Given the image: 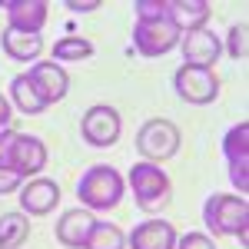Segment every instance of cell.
Here are the masks:
<instances>
[{
  "label": "cell",
  "instance_id": "2",
  "mask_svg": "<svg viewBox=\"0 0 249 249\" xmlns=\"http://www.w3.org/2000/svg\"><path fill=\"white\" fill-rule=\"evenodd\" d=\"M0 166L20 173V176H34V173H40L47 166V146L37 136L10 130V133L0 136Z\"/></svg>",
  "mask_w": 249,
  "mask_h": 249
},
{
  "label": "cell",
  "instance_id": "6",
  "mask_svg": "<svg viewBox=\"0 0 249 249\" xmlns=\"http://www.w3.org/2000/svg\"><path fill=\"white\" fill-rule=\"evenodd\" d=\"M176 43H179V30L173 27L170 20H146V23L136 20L133 47L143 57H163V53H170Z\"/></svg>",
  "mask_w": 249,
  "mask_h": 249
},
{
  "label": "cell",
  "instance_id": "27",
  "mask_svg": "<svg viewBox=\"0 0 249 249\" xmlns=\"http://www.w3.org/2000/svg\"><path fill=\"white\" fill-rule=\"evenodd\" d=\"M67 7L77 10V14H87V10H96V7H100V0H83V3H80V0H67Z\"/></svg>",
  "mask_w": 249,
  "mask_h": 249
},
{
  "label": "cell",
  "instance_id": "3",
  "mask_svg": "<svg viewBox=\"0 0 249 249\" xmlns=\"http://www.w3.org/2000/svg\"><path fill=\"white\" fill-rule=\"evenodd\" d=\"M80 203H87L90 210H113L123 199V176L113 166H90L77 183Z\"/></svg>",
  "mask_w": 249,
  "mask_h": 249
},
{
  "label": "cell",
  "instance_id": "16",
  "mask_svg": "<svg viewBox=\"0 0 249 249\" xmlns=\"http://www.w3.org/2000/svg\"><path fill=\"white\" fill-rule=\"evenodd\" d=\"M93 216L83 210H70L60 216L57 223V239L63 243V246H73V249H83V243H87V236H90V230H93Z\"/></svg>",
  "mask_w": 249,
  "mask_h": 249
},
{
  "label": "cell",
  "instance_id": "4",
  "mask_svg": "<svg viewBox=\"0 0 249 249\" xmlns=\"http://www.w3.org/2000/svg\"><path fill=\"white\" fill-rule=\"evenodd\" d=\"M130 186H133L136 206L146 213L163 210L170 203V176L160 170V163H133Z\"/></svg>",
  "mask_w": 249,
  "mask_h": 249
},
{
  "label": "cell",
  "instance_id": "8",
  "mask_svg": "<svg viewBox=\"0 0 249 249\" xmlns=\"http://www.w3.org/2000/svg\"><path fill=\"white\" fill-rule=\"evenodd\" d=\"M223 153L230 160V179L239 186V196L249 190V123H236L226 140H223Z\"/></svg>",
  "mask_w": 249,
  "mask_h": 249
},
{
  "label": "cell",
  "instance_id": "25",
  "mask_svg": "<svg viewBox=\"0 0 249 249\" xmlns=\"http://www.w3.org/2000/svg\"><path fill=\"white\" fill-rule=\"evenodd\" d=\"M20 183H23V176H20V173L3 170V166H0V193H14V190H20Z\"/></svg>",
  "mask_w": 249,
  "mask_h": 249
},
{
  "label": "cell",
  "instance_id": "22",
  "mask_svg": "<svg viewBox=\"0 0 249 249\" xmlns=\"http://www.w3.org/2000/svg\"><path fill=\"white\" fill-rule=\"evenodd\" d=\"M136 20L146 23V20H166V0H136Z\"/></svg>",
  "mask_w": 249,
  "mask_h": 249
},
{
  "label": "cell",
  "instance_id": "15",
  "mask_svg": "<svg viewBox=\"0 0 249 249\" xmlns=\"http://www.w3.org/2000/svg\"><path fill=\"white\" fill-rule=\"evenodd\" d=\"M130 249H176V230L163 219H146L130 232Z\"/></svg>",
  "mask_w": 249,
  "mask_h": 249
},
{
  "label": "cell",
  "instance_id": "24",
  "mask_svg": "<svg viewBox=\"0 0 249 249\" xmlns=\"http://www.w3.org/2000/svg\"><path fill=\"white\" fill-rule=\"evenodd\" d=\"M176 249H216V243L203 232H186L183 239H176Z\"/></svg>",
  "mask_w": 249,
  "mask_h": 249
},
{
  "label": "cell",
  "instance_id": "1",
  "mask_svg": "<svg viewBox=\"0 0 249 249\" xmlns=\"http://www.w3.org/2000/svg\"><path fill=\"white\" fill-rule=\"evenodd\" d=\"M203 219L216 236H239L243 243H249V203L246 196H226L216 193L206 199L203 206Z\"/></svg>",
  "mask_w": 249,
  "mask_h": 249
},
{
  "label": "cell",
  "instance_id": "19",
  "mask_svg": "<svg viewBox=\"0 0 249 249\" xmlns=\"http://www.w3.org/2000/svg\"><path fill=\"white\" fill-rule=\"evenodd\" d=\"M10 96H14V103H17L23 113H43V110H47V103L40 100L37 87L30 83L27 73H23V77H14V83H10Z\"/></svg>",
  "mask_w": 249,
  "mask_h": 249
},
{
  "label": "cell",
  "instance_id": "17",
  "mask_svg": "<svg viewBox=\"0 0 249 249\" xmlns=\"http://www.w3.org/2000/svg\"><path fill=\"white\" fill-rule=\"evenodd\" d=\"M0 43H3V53L10 60H37L40 50H43V40H40V34H20V30H3L0 34Z\"/></svg>",
  "mask_w": 249,
  "mask_h": 249
},
{
  "label": "cell",
  "instance_id": "21",
  "mask_svg": "<svg viewBox=\"0 0 249 249\" xmlns=\"http://www.w3.org/2000/svg\"><path fill=\"white\" fill-rule=\"evenodd\" d=\"M123 232L116 230L113 223H93V230L87 236L83 249H123Z\"/></svg>",
  "mask_w": 249,
  "mask_h": 249
},
{
  "label": "cell",
  "instance_id": "26",
  "mask_svg": "<svg viewBox=\"0 0 249 249\" xmlns=\"http://www.w3.org/2000/svg\"><path fill=\"white\" fill-rule=\"evenodd\" d=\"M10 120H14V116H10V103L0 96V136L10 133Z\"/></svg>",
  "mask_w": 249,
  "mask_h": 249
},
{
  "label": "cell",
  "instance_id": "5",
  "mask_svg": "<svg viewBox=\"0 0 249 249\" xmlns=\"http://www.w3.org/2000/svg\"><path fill=\"white\" fill-rule=\"evenodd\" d=\"M136 150L146 156V163H160L170 160L179 150V130L170 120H150L143 123V130L136 133Z\"/></svg>",
  "mask_w": 249,
  "mask_h": 249
},
{
  "label": "cell",
  "instance_id": "14",
  "mask_svg": "<svg viewBox=\"0 0 249 249\" xmlns=\"http://www.w3.org/2000/svg\"><path fill=\"white\" fill-rule=\"evenodd\" d=\"M60 203V186L53 179H34L20 190V206L30 216H47Z\"/></svg>",
  "mask_w": 249,
  "mask_h": 249
},
{
  "label": "cell",
  "instance_id": "18",
  "mask_svg": "<svg viewBox=\"0 0 249 249\" xmlns=\"http://www.w3.org/2000/svg\"><path fill=\"white\" fill-rule=\"evenodd\" d=\"M27 236H30L27 213H3L0 216V249H17L20 243H27Z\"/></svg>",
  "mask_w": 249,
  "mask_h": 249
},
{
  "label": "cell",
  "instance_id": "11",
  "mask_svg": "<svg viewBox=\"0 0 249 249\" xmlns=\"http://www.w3.org/2000/svg\"><path fill=\"white\" fill-rule=\"evenodd\" d=\"M0 7L10 17V30H20V34H40L50 10L47 0H0Z\"/></svg>",
  "mask_w": 249,
  "mask_h": 249
},
{
  "label": "cell",
  "instance_id": "10",
  "mask_svg": "<svg viewBox=\"0 0 249 249\" xmlns=\"http://www.w3.org/2000/svg\"><path fill=\"white\" fill-rule=\"evenodd\" d=\"M179 47H183V67H199V70H213V63L219 60V50H223L219 37L206 27L190 30L179 40Z\"/></svg>",
  "mask_w": 249,
  "mask_h": 249
},
{
  "label": "cell",
  "instance_id": "13",
  "mask_svg": "<svg viewBox=\"0 0 249 249\" xmlns=\"http://www.w3.org/2000/svg\"><path fill=\"white\" fill-rule=\"evenodd\" d=\"M166 20L179 34L199 30L210 20V3L206 0H166Z\"/></svg>",
  "mask_w": 249,
  "mask_h": 249
},
{
  "label": "cell",
  "instance_id": "7",
  "mask_svg": "<svg viewBox=\"0 0 249 249\" xmlns=\"http://www.w3.org/2000/svg\"><path fill=\"white\" fill-rule=\"evenodd\" d=\"M173 87H176V93L183 96L186 103H196V107L213 103L216 93H219L216 73L213 70H199V67H179L176 77H173Z\"/></svg>",
  "mask_w": 249,
  "mask_h": 249
},
{
  "label": "cell",
  "instance_id": "12",
  "mask_svg": "<svg viewBox=\"0 0 249 249\" xmlns=\"http://www.w3.org/2000/svg\"><path fill=\"white\" fill-rule=\"evenodd\" d=\"M27 77H30V83H34V87H37L40 100H43L47 107L67 96L70 80H67V70H63V67H57V63H34Z\"/></svg>",
  "mask_w": 249,
  "mask_h": 249
},
{
  "label": "cell",
  "instance_id": "20",
  "mask_svg": "<svg viewBox=\"0 0 249 249\" xmlns=\"http://www.w3.org/2000/svg\"><path fill=\"white\" fill-rule=\"evenodd\" d=\"M93 53V43L87 37H63L53 43V60L60 63H77V60H87Z\"/></svg>",
  "mask_w": 249,
  "mask_h": 249
},
{
  "label": "cell",
  "instance_id": "9",
  "mask_svg": "<svg viewBox=\"0 0 249 249\" xmlns=\"http://www.w3.org/2000/svg\"><path fill=\"white\" fill-rule=\"evenodd\" d=\"M80 130H83V140L90 146H113L120 140V113L113 107H103V103L90 107L83 123H80Z\"/></svg>",
  "mask_w": 249,
  "mask_h": 249
},
{
  "label": "cell",
  "instance_id": "23",
  "mask_svg": "<svg viewBox=\"0 0 249 249\" xmlns=\"http://www.w3.org/2000/svg\"><path fill=\"white\" fill-rule=\"evenodd\" d=\"M246 23H236L230 30V57H236V60H243L246 57Z\"/></svg>",
  "mask_w": 249,
  "mask_h": 249
}]
</instances>
